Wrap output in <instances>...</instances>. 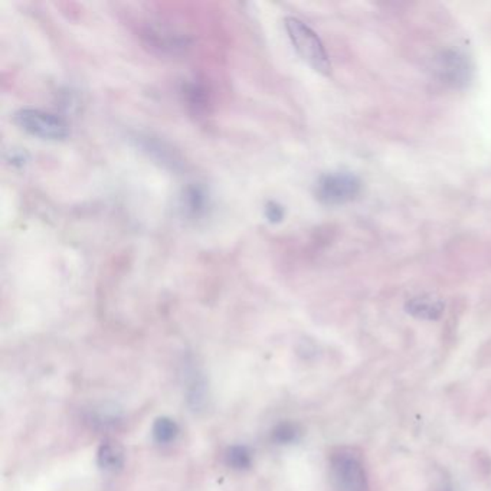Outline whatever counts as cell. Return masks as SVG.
Returning a JSON list of instances; mask_svg holds the SVG:
<instances>
[{
	"mask_svg": "<svg viewBox=\"0 0 491 491\" xmlns=\"http://www.w3.org/2000/svg\"><path fill=\"white\" fill-rule=\"evenodd\" d=\"M288 38L299 57L322 76H330L332 64L326 48L318 35L303 20L288 16L284 20Z\"/></svg>",
	"mask_w": 491,
	"mask_h": 491,
	"instance_id": "cell-1",
	"label": "cell"
},
{
	"mask_svg": "<svg viewBox=\"0 0 491 491\" xmlns=\"http://www.w3.org/2000/svg\"><path fill=\"white\" fill-rule=\"evenodd\" d=\"M362 190L360 179L352 171H330L315 183V199L326 206H339L355 201Z\"/></svg>",
	"mask_w": 491,
	"mask_h": 491,
	"instance_id": "cell-2",
	"label": "cell"
},
{
	"mask_svg": "<svg viewBox=\"0 0 491 491\" xmlns=\"http://www.w3.org/2000/svg\"><path fill=\"white\" fill-rule=\"evenodd\" d=\"M15 124L34 137L61 141L69 134L66 121L57 114L42 111L38 108H22L13 114Z\"/></svg>",
	"mask_w": 491,
	"mask_h": 491,
	"instance_id": "cell-3",
	"label": "cell"
},
{
	"mask_svg": "<svg viewBox=\"0 0 491 491\" xmlns=\"http://www.w3.org/2000/svg\"><path fill=\"white\" fill-rule=\"evenodd\" d=\"M330 470L337 491H369L363 465L353 453L339 451L333 454Z\"/></svg>",
	"mask_w": 491,
	"mask_h": 491,
	"instance_id": "cell-4",
	"label": "cell"
},
{
	"mask_svg": "<svg viewBox=\"0 0 491 491\" xmlns=\"http://www.w3.org/2000/svg\"><path fill=\"white\" fill-rule=\"evenodd\" d=\"M434 69L441 81L455 88L467 85L473 72L469 58L457 51H446L436 57Z\"/></svg>",
	"mask_w": 491,
	"mask_h": 491,
	"instance_id": "cell-5",
	"label": "cell"
},
{
	"mask_svg": "<svg viewBox=\"0 0 491 491\" xmlns=\"http://www.w3.org/2000/svg\"><path fill=\"white\" fill-rule=\"evenodd\" d=\"M209 208V194L201 185H189L180 196V209L189 219L202 218Z\"/></svg>",
	"mask_w": 491,
	"mask_h": 491,
	"instance_id": "cell-6",
	"label": "cell"
},
{
	"mask_svg": "<svg viewBox=\"0 0 491 491\" xmlns=\"http://www.w3.org/2000/svg\"><path fill=\"white\" fill-rule=\"evenodd\" d=\"M406 313L413 315L415 318L421 320H438L444 313V301L431 296V294H424V296L413 297L405 306Z\"/></svg>",
	"mask_w": 491,
	"mask_h": 491,
	"instance_id": "cell-7",
	"label": "cell"
},
{
	"mask_svg": "<svg viewBox=\"0 0 491 491\" xmlns=\"http://www.w3.org/2000/svg\"><path fill=\"white\" fill-rule=\"evenodd\" d=\"M98 467L108 473H115L124 465V451L113 441H106L97 451Z\"/></svg>",
	"mask_w": 491,
	"mask_h": 491,
	"instance_id": "cell-8",
	"label": "cell"
},
{
	"mask_svg": "<svg viewBox=\"0 0 491 491\" xmlns=\"http://www.w3.org/2000/svg\"><path fill=\"white\" fill-rule=\"evenodd\" d=\"M183 95L186 98L187 107L194 113V114H202L208 110L209 104V94L205 88V85L199 81L192 80L190 83H186L183 87Z\"/></svg>",
	"mask_w": 491,
	"mask_h": 491,
	"instance_id": "cell-9",
	"label": "cell"
},
{
	"mask_svg": "<svg viewBox=\"0 0 491 491\" xmlns=\"http://www.w3.org/2000/svg\"><path fill=\"white\" fill-rule=\"evenodd\" d=\"M178 434H179L178 424L171 418H167V416L157 418L153 425V436L160 444L171 443V441L176 439Z\"/></svg>",
	"mask_w": 491,
	"mask_h": 491,
	"instance_id": "cell-10",
	"label": "cell"
},
{
	"mask_svg": "<svg viewBox=\"0 0 491 491\" xmlns=\"http://www.w3.org/2000/svg\"><path fill=\"white\" fill-rule=\"evenodd\" d=\"M225 461L231 469L242 471V470H248L251 467L252 455L247 447L234 446L228 448L225 454Z\"/></svg>",
	"mask_w": 491,
	"mask_h": 491,
	"instance_id": "cell-11",
	"label": "cell"
},
{
	"mask_svg": "<svg viewBox=\"0 0 491 491\" xmlns=\"http://www.w3.org/2000/svg\"><path fill=\"white\" fill-rule=\"evenodd\" d=\"M299 435H300L299 427L296 424H291V422H283V424L277 425L273 431L274 443H277L280 446L294 443V441H297Z\"/></svg>",
	"mask_w": 491,
	"mask_h": 491,
	"instance_id": "cell-12",
	"label": "cell"
},
{
	"mask_svg": "<svg viewBox=\"0 0 491 491\" xmlns=\"http://www.w3.org/2000/svg\"><path fill=\"white\" fill-rule=\"evenodd\" d=\"M264 215L266 218V220L269 224H273V225H277L280 222H283V219L285 216V211L284 208L276 202V201H269L266 202L265 205V209H264Z\"/></svg>",
	"mask_w": 491,
	"mask_h": 491,
	"instance_id": "cell-13",
	"label": "cell"
},
{
	"mask_svg": "<svg viewBox=\"0 0 491 491\" xmlns=\"http://www.w3.org/2000/svg\"><path fill=\"white\" fill-rule=\"evenodd\" d=\"M27 160H28V155L24 153V152H17V150L10 152L9 162H10L13 166H23L24 163H27Z\"/></svg>",
	"mask_w": 491,
	"mask_h": 491,
	"instance_id": "cell-14",
	"label": "cell"
}]
</instances>
